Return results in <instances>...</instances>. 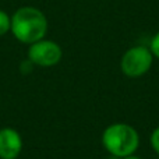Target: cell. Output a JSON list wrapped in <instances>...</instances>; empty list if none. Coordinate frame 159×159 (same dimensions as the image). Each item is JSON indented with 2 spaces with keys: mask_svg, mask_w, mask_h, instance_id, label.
<instances>
[{
  "mask_svg": "<svg viewBox=\"0 0 159 159\" xmlns=\"http://www.w3.org/2000/svg\"><path fill=\"white\" fill-rule=\"evenodd\" d=\"M102 145L115 158H126L135 154L140 147V134L127 123H113L102 133Z\"/></svg>",
  "mask_w": 159,
  "mask_h": 159,
  "instance_id": "obj_2",
  "label": "cell"
},
{
  "mask_svg": "<svg viewBox=\"0 0 159 159\" xmlns=\"http://www.w3.org/2000/svg\"><path fill=\"white\" fill-rule=\"evenodd\" d=\"M149 140H151L152 149H154V151L159 155V126L155 127L154 131L151 133V138H149Z\"/></svg>",
  "mask_w": 159,
  "mask_h": 159,
  "instance_id": "obj_8",
  "label": "cell"
},
{
  "mask_svg": "<svg viewBox=\"0 0 159 159\" xmlns=\"http://www.w3.org/2000/svg\"><path fill=\"white\" fill-rule=\"evenodd\" d=\"M152 63H154V55L149 48L138 45L124 52L120 60V69L126 77L138 78L151 70Z\"/></svg>",
  "mask_w": 159,
  "mask_h": 159,
  "instance_id": "obj_3",
  "label": "cell"
},
{
  "mask_svg": "<svg viewBox=\"0 0 159 159\" xmlns=\"http://www.w3.org/2000/svg\"><path fill=\"white\" fill-rule=\"evenodd\" d=\"M149 50L152 52L154 57H157L159 60V31L154 35V38L151 39V43H149Z\"/></svg>",
  "mask_w": 159,
  "mask_h": 159,
  "instance_id": "obj_7",
  "label": "cell"
},
{
  "mask_svg": "<svg viewBox=\"0 0 159 159\" xmlns=\"http://www.w3.org/2000/svg\"><path fill=\"white\" fill-rule=\"evenodd\" d=\"M32 67H34V64L31 63V61L27 59V60H25L24 63L21 64V67H20V70H21L22 73H30V71H32Z\"/></svg>",
  "mask_w": 159,
  "mask_h": 159,
  "instance_id": "obj_9",
  "label": "cell"
},
{
  "mask_svg": "<svg viewBox=\"0 0 159 159\" xmlns=\"http://www.w3.org/2000/svg\"><path fill=\"white\" fill-rule=\"evenodd\" d=\"M21 151V134L11 127H4L0 130V159H17Z\"/></svg>",
  "mask_w": 159,
  "mask_h": 159,
  "instance_id": "obj_5",
  "label": "cell"
},
{
  "mask_svg": "<svg viewBox=\"0 0 159 159\" xmlns=\"http://www.w3.org/2000/svg\"><path fill=\"white\" fill-rule=\"evenodd\" d=\"M63 50L56 42L49 39H41L34 42L28 48V60L34 66L39 67H52L61 60Z\"/></svg>",
  "mask_w": 159,
  "mask_h": 159,
  "instance_id": "obj_4",
  "label": "cell"
},
{
  "mask_svg": "<svg viewBox=\"0 0 159 159\" xmlns=\"http://www.w3.org/2000/svg\"><path fill=\"white\" fill-rule=\"evenodd\" d=\"M10 31L17 41L22 43H34L45 38L48 32L46 16L32 6L20 7L11 17Z\"/></svg>",
  "mask_w": 159,
  "mask_h": 159,
  "instance_id": "obj_1",
  "label": "cell"
},
{
  "mask_svg": "<svg viewBox=\"0 0 159 159\" xmlns=\"http://www.w3.org/2000/svg\"><path fill=\"white\" fill-rule=\"evenodd\" d=\"M121 159H143L141 157H138V155H135V154H133V155H129V157H126V158H121Z\"/></svg>",
  "mask_w": 159,
  "mask_h": 159,
  "instance_id": "obj_10",
  "label": "cell"
},
{
  "mask_svg": "<svg viewBox=\"0 0 159 159\" xmlns=\"http://www.w3.org/2000/svg\"><path fill=\"white\" fill-rule=\"evenodd\" d=\"M11 28V17L6 11L0 10V36L6 35Z\"/></svg>",
  "mask_w": 159,
  "mask_h": 159,
  "instance_id": "obj_6",
  "label": "cell"
}]
</instances>
